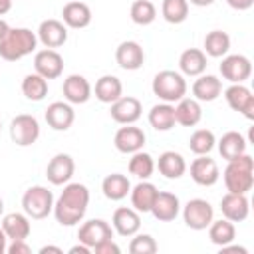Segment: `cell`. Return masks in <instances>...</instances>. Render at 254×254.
<instances>
[{"instance_id": "6da1fadb", "label": "cell", "mask_w": 254, "mask_h": 254, "mask_svg": "<svg viewBox=\"0 0 254 254\" xmlns=\"http://www.w3.org/2000/svg\"><path fill=\"white\" fill-rule=\"evenodd\" d=\"M89 206V189L83 183H65L54 200V218L62 226H75L83 220Z\"/></svg>"}, {"instance_id": "7a4b0ae2", "label": "cell", "mask_w": 254, "mask_h": 254, "mask_svg": "<svg viewBox=\"0 0 254 254\" xmlns=\"http://www.w3.org/2000/svg\"><path fill=\"white\" fill-rule=\"evenodd\" d=\"M38 48V36L30 28H8L0 40V58L6 62H18Z\"/></svg>"}, {"instance_id": "3957f363", "label": "cell", "mask_w": 254, "mask_h": 254, "mask_svg": "<svg viewBox=\"0 0 254 254\" xmlns=\"http://www.w3.org/2000/svg\"><path fill=\"white\" fill-rule=\"evenodd\" d=\"M222 179L228 192L246 194L254 187V159L248 153H242L236 159L226 161Z\"/></svg>"}, {"instance_id": "277c9868", "label": "cell", "mask_w": 254, "mask_h": 254, "mask_svg": "<svg viewBox=\"0 0 254 254\" xmlns=\"http://www.w3.org/2000/svg\"><path fill=\"white\" fill-rule=\"evenodd\" d=\"M153 93L165 101V103H177L187 95V79L181 71L175 69H163L153 77L151 83Z\"/></svg>"}, {"instance_id": "5b68a950", "label": "cell", "mask_w": 254, "mask_h": 254, "mask_svg": "<svg viewBox=\"0 0 254 254\" xmlns=\"http://www.w3.org/2000/svg\"><path fill=\"white\" fill-rule=\"evenodd\" d=\"M54 194L48 187L44 185H34L30 189H26V192L22 194V208L24 212L34 218V220H42L48 214H52L54 210Z\"/></svg>"}, {"instance_id": "8992f818", "label": "cell", "mask_w": 254, "mask_h": 254, "mask_svg": "<svg viewBox=\"0 0 254 254\" xmlns=\"http://www.w3.org/2000/svg\"><path fill=\"white\" fill-rule=\"evenodd\" d=\"M40 137V121L30 113H20L10 121V139L18 147H30Z\"/></svg>"}, {"instance_id": "52a82bcc", "label": "cell", "mask_w": 254, "mask_h": 254, "mask_svg": "<svg viewBox=\"0 0 254 254\" xmlns=\"http://www.w3.org/2000/svg\"><path fill=\"white\" fill-rule=\"evenodd\" d=\"M181 212H183V222L190 230H206L208 224L214 220V208L204 198H190Z\"/></svg>"}, {"instance_id": "ba28073f", "label": "cell", "mask_w": 254, "mask_h": 254, "mask_svg": "<svg viewBox=\"0 0 254 254\" xmlns=\"http://www.w3.org/2000/svg\"><path fill=\"white\" fill-rule=\"evenodd\" d=\"M222 79L230 83H244L252 73V62L244 54H226L218 65Z\"/></svg>"}, {"instance_id": "9c48e42d", "label": "cell", "mask_w": 254, "mask_h": 254, "mask_svg": "<svg viewBox=\"0 0 254 254\" xmlns=\"http://www.w3.org/2000/svg\"><path fill=\"white\" fill-rule=\"evenodd\" d=\"M34 71L44 79H58L64 73V58L58 50L44 48L34 54Z\"/></svg>"}, {"instance_id": "30bf717a", "label": "cell", "mask_w": 254, "mask_h": 254, "mask_svg": "<svg viewBox=\"0 0 254 254\" xmlns=\"http://www.w3.org/2000/svg\"><path fill=\"white\" fill-rule=\"evenodd\" d=\"M109 115L119 125H131L137 123L143 115V103L133 95H121L115 99L109 107Z\"/></svg>"}, {"instance_id": "8fae6325", "label": "cell", "mask_w": 254, "mask_h": 254, "mask_svg": "<svg viewBox=\"0 0 254 254\" xmlns=\"http://www.w3.org/2000/svg\"><path fill=\"white\" fill-rule=\"evenodd\" d=\"M145 141H147L145 131L141 127H137L135 123L119 127L113 135V145L123 155H133V153L141 151L145 147Z\"/></svg>"}, {"instance_id": "7c38bea8", "label": "cell", "mask_w": 254, "mask_h": 254, "mask_svg": "<svg viewBox=\"0 0 254 254\" xmlns=\"http://www.w3.org/2000/svg\"><path fill=\"white\" fill-rule=\"evenodd\" d=\"M224 99L230 109L238 111L248 121L254 119V95L244 83H230L224 89Z\"/></svg>"}, {"instance_id": "4fadbf2b", "label": "cell", "mask_w": 254, "mask_h": 254, "mask_svg": "<svg viewBox=\"0 0 254 254\" xmlns=\"http://www.w3.org/2000/svg\"><path fill=\"white\" fill-rule=\"evenodd\" d=\"M115 62L125 71H137L145 64V50L135 40H123L115 48Z\"/></svg>"}, {"instance_id": "5bb4252c", "label": "cell", "mask_w": 254, "mask_h": 254, "mask_svg": "<svg viewBox=\"0 0 254 254\" xmlns=\"http://www.w3.org/2000/svg\"><path fill=\"white\" fill-rule=\"evenodd\" d=\"M75 173V161L71 155L67 153H56L50 161H48V167H46V179L56 185V187H62L65 183L71 181Z\"/></svg>"}, {"instance_id": "9a60e30c", "label": "cell", "mask_w": 254, "mask_h": 254, "mask_svg": "<svg viewBox=\"0 0 254 254\" xmlns=\"http://www.w3.org/2000/svg\"><path fill=\"white\" fill-rule=\"evenodd\" d=\"M113 238V228L107 220L103 218H91V220H85L79 230H77V240L83 242L85 246H89L91 250L101 244L103 240H109Z\"/></svg>"}, {"instance_id": "2e32d148", "label": "cell", "mask_w": 254, "mask_h": 254, "mask_svg": "<svg viewBox=\"0 0 254 254\" xmlns=\"http://www.w3.org/2000/svg\"><path fill=\"white\" fill-rule=\"evenodd\" d=\"M36 36H38V42L46 48H60L67 42V26L56 18H48V20H42L38 30H36Z\"/></svg>"}, {"instance_id": "e0dca14e", "label": "cell", "mask_w": 254, "mask_h": 254, "mask_svg": "<svg viewBox=\"0 0 254 254\" xmlns=\"http://www.w3.org/2000/svg\"><path fill=\"white\" fill-rule=\"evenodd\" d=\"M62 93H64V99L67 103L81 105V103H87L89 101V97L93 95V87L87 81V77H83L79 73H71V75H67L64 79Z\"/></svg>"}, {"instance_id": "ac0fdd59", "label": "cell", "mask_w": 254, "mask_h": 254, "mask_svg": "<svg viewBox=\"0 0 254 254\" xmlns=\"http://www.w3.org/2000/svg\"><path fill=\"white\" fill-rule=\"evenodd\" d=\"M44 119L54 131H67L75 121V111L67 101H54L46 107Z\"/></svg>"}, {"instance_id": "d6986e66", "label": "cell", "mask_w": 254, "mask_h": 254, "mask_svg": "<svg viewBox=\"0 0 254 254\" xmlns=\"http://www.w3.org/2000/svg\"><path fill=\"white\" fill-rule=\"evenodd\" d=\"M190 179L200 187H212L220 179V169L214 159L208 155H196V159L190 163Z\"/></svg>"}, {"instance_id": "ffe728a7", "label": "cell", "mask_w": 254, "mask_h": 254, "mask_svg": "<svg viewBox=\"0 0 254 254\" xmlns=\"http://www.w3.org/2000/svg\"><path fill=\"white\" fill-rule=\"evenodd\" d=\"M111 228L119 236L131 238L141 230V214L133 206H119L111 216Z\"/></svg>"}, {"instance_id": "44dd1931", "label": "cell", "mask_w": 254, "mask_h": 254, "mask_svg": "<svg viewBox=\"0 0 254 254\" xmlns=\"http://www.w3.org/2000/svg\"><path fill=\"white\" fill-rule=\"evenodd\" d=\"M220 212L222 218L230 220V222H242L248 218L250 214V202L246 194H238V192H226L220 198Z\"/></svg>"}, {"instance_id": "7402d4cb", "label": "cell", "mask_w": 254, "mask_h": 254, "mask_svg": "<svg viewBox=\"0 0 254 254\" xmlns=\"http://www.w3.org/2000/svg\"><path fill=\"white\" fill-rule=\"evenodd\" d=\"M159 222H173L179 212H181V200L177 194L167 192V190H159L155 196V202L149 210Z\"/></svg>"}, {"instance_id": "603a6c76", "label": "cell", "mask_w": 254, "mask_h": 254, "mask_svg": "<svg viewBox=\"0 0 254 254\" xmlns=\"http://www.w3.org/2000/svg\"><path fill=\"white\" fill-rule=\"evenodd\" d=\"M206 54L200 48H187L179 56V71L185 77H198L206 71Z\"/></svg>"}, {"instance_id": "cb8c5ba5", "label": "cell", "mask_w": 254, "mask_h": 254, "mask_svg": "<svg viewBox=\"0 0 254 254\" xmlns=\"http://www.w3.org/2000/svg\"><path fill=\"white\" fill-rule=\"evenodd\" d=\"M62 20L71 30H83L91 24V8L85 2L73 0L62 8Z\"/></svg>"}, {"instance_id": "d4e9b609", "label": "cell", "mask_w": 254, "mask_h": 254, "mask_svg": "<svg viewBox=\"0 0 254 254\" xmlns=\"http://www.w3.org/2000/svg\"><path fill=\"white\" fill-rule=\"evenodd\" d=\"M0 226L6 232L8 240H26L32 232L30 216L26 212H8V214H4Z\"/></svg>"}, {"instance_id": "484cf974", "label": "cell", "mask_w": 254, "mask_h": 254, "mask_svg": "<svg viewBox=\"0 0 254 254\" xmlns=\"http://www.w3.org/2000/svg\"><path fill=\"white\" fill-rule=\"evenodd\" d=\"M155 169H159V173L165 177V179H181L185 173H187V161L181 153L177 151H163L155 163Z\"/></svg>"}, {"instance_id": "4316f807", "label": "cell", "mask_w": 254, "mask_h": 254, "mask_svg": "<svg viewBox=\"0 0 254 254\" xmlns=\"http://www.w3.org/2000/svg\"><path fill=\"white\" fill-rule=\"evenodd\" d=\"M202 119V107L200 101L194 97H183L175 105V121L183 127H194Z\"/></svg>"}, {"instance_id": "83f0119b", "label": "cell", "mask_w": 254, "mask_h": 254, "mask_svg": "<svg viewBox=\"0 0 254 254\" xmlns=\"http://www.w3.org/2000/svg\"><path fill=\"white\" fill-rule=\"evenodd\" d=\"M157 187L151 183V181H139L135 187H131V206L139 212V214H145L151 210L153 202H155V196H157Z\"/></svg>"}, {"instance_id": "f1b7e54d", "label": "cell", "mask_w": 254, "mask_h": 254, "mask_svg": "<svg viewBox=\"0 0 254 254\" xmlns=\"http://www.w3.org/2000/svg\"><path fill=\"white\" fill-rule=\"evenodd\" d=\"M220 93H222V81H220L216 75H210V73L204 75V73H202V75H198V77L194 79V83H192V95H194L196 101H206V103H210V101L218 99Z\"/></svg>"}, {"instance_id": "f546056e", "label": "cell", "mask_w": 254, "mask_h": 254, "mask_svg": "<svg viewBox=\"0 0 254 254\" xmlns=\"http://www.w3.org/2000/svg\"><path fill=\"white\" fill-rule=\"evenodd\" d=\"M101 192L107 200H123L131 192V181L127 175L121 173H111L101 181Z\"/></svg>"}, {"instance_id": "4dcf8cb0", "label": "cell", "mask_w": 254, "mask_h": 254, "mask_svg": "<svg viewBox=\"0 0 254 254\" xmlns=\"http://www.w3.org/2000/svg\"><path fill=\"white\" fill-rule=\"evenodd\" d=\"M93 95L97 101L101 103H113L115 99H119L123 95V83L119 77L115 75H101L97 81H95V87H93Z\"/></svg>"}, {"instance_id": "1f68e13d", "label": "cell", "mask_w": 254, "mask_h": 254, "mask_svg": "<svg viewBox=\"0 0 254 254\" xmlns=\"http://www.w3.org/2000/svg\"><path fill=\"white\" fill-rule=\"evenodd\" d=\"M147 119H149V125L155 131H161V133L171 131L177 125V121H175V105L161 101V103H157V105L151 107Z\"/></svg>"}, {"instance_id": "d6a6232c", "label": "cell", "mask_w": 254, "mask_h": 254, "mask_svg": "<svg viewBox=\"0 0 254 254\" xmlns=\"http://www.w3.org/2000/svg\"><path fill=\"white\" fill-rule=\"evenodd\" d=\"M246 145L248 141L244 139V135H240L238 131H226L218 141H216V147H218V153L224 161H232L236 159L238 155L246 153Z\"/></svg>"}, {"instance_id": "836d02e7", "label": "cell", "mask_w": 254, "mask_h": 254, "mask_svg": "<svg viewBox=\"0 0 254 254\" xmlns=\"http://www.w3.org/2000/svg\"><path fill=\"white\" fill-rule=\"evenodd\" d=\"M230 50V36L224 30H210L204 36L202 42V52L210 58H222Z\"/></svg>"}, {"instance_id": "e575fe53", "label": "cell", "mask_w": 254, "mask_h": 254, "mask_svg": "<svg viewBox=\"0 0 254 254\" xmlns=\"http://www.w3.org/2000/svg\"><path fill=\"white\" fill-rule=\"evenodd\" d=\"M127 169H129V173L133 177H137L139 181H145V179H149L155 173V159H153L151 153H147V151L141 149V151H137V153L131 155Z\"/></svg>"}, {"instance_id": "d590c367", "label": "cell", "mask_w": 254, "mask_h": 254, "mask_svg": "<svg viewBox=\"0 0 254 254\" xmlns=\"http://www.w3.org/2000/svg\"><path fill=\"white\" fill-rule=\"evenodd\" d=\"M208 238L218 248L224 246V244H228V242H234V238H236V226H234V222H230L226 218L212 220L208 224Z\"/></svg>"}, {"instance_id": "8d00e7d4", "label": "cell", "mask_w": 254, "mask_h": 254, "mask_svg": "<svg viewBox=\"0 0 254 254\" xmlns=\"http://www.w3.org/2000/svg\"><path fill=\"white\" fill-rule=\"evenodd\" d=\"M22 93L28 101H42L48 95V79H44L36 71L28 73L22 79Z\"/></svg>"}, {"instance_id": "74e56055", "label": "cell", "mask_w": 254, "mask_h": 254, "mask_svg": "<svg viewBox=\"0 0 254 254\" xmlns=\"http://www.w3.org/2000/svg\"><path fill=\"white\" fill-rule=\"evenodd\" d=\"M161 16L169 24H183L189 18V2L187 0H163Z\"/></svg>"}, {"instance_id": "f35d334b", "label": "cell", "mask_w": 254, "mask_h": 254, "mask_svg": "<svg viewBox=\"0 0 254 254\" xmlns=\"http://www.w3.org/2000/svg\"><path fill=\"white\" fill-rule=\"evenodd\" d=\"M129 16L133 20V24L137 26H149L157 20V8L151 0H135L131 4Z\"/></svg>"}, {"instance_id": "ab89813d", "label": "cell", "mask_w": 254, "mask_h": 254, "mask_svg": "<svg viewBox=\"0 0 254 254\" xmlns=\"http://www.w3.org/2000/svg\"><path fill=\"white\" fill-rule=\"evenodd\" d=\"M216 147V137L210 129H196L189 139V149L194 155H208Z\"/></svg>"}, {"instance_id": "60d3db41", "label": "cell", "mask_w": 254, "mask_h": 254, "mask_svg": "<svg viewBox=\"0 0 254 254\" xmlns=\"http://www.w3.org/2000/svg\"><path fill=\"white\" fill-rule=\"evenodd\" d=\"M157 250H159L157 240L151 234L137 232V234H133V238L129 242V252L131 254H155Z\"/></svg>"}, {"instance_id": "b9f144b4", "label": "cell", "mask_w": 254, "mask_h": 254, "mask_svg": "<svg viewBox=\"0 0 254 254\" xmlns=\"http://www.w3.org/2000/svg\"><path fill=\"white\" fill-rule=\"evenodd\" d=\"M93 252H95V254H119L121 248L113 242V238H109V240H103L101 244H97V246L93 248Z\"/></svg>"}, {"instance_id": "7bdbcfd3", "label": "cell", "mask_w": 254, "mask_h": 254, "mask_svg": "<svg viewBox=\"0 0 254 254\" xmlns=\"http://www.w3.org/2000/svg\"><path fill=\"white\" fill-rule=\"evenodd\" d=\"M8 254H30L32 248L26 244V240H10V244L6 246Z\"/></svg>"}, {"instance_id": "ee69618b", "label": "cell", "mask_w": 254, "mask_h": 254, "mask_svg": "<svg viewBox=\"0 0 254 254\" xmlns=\"http://www.w3.org/2000/svg\"><path fill=\"white\" fill-rule=\"evenodd\" d=\"M226 4L232 8V10H238V12H246L254 6V0H226Z\"/></svg>"}, {"instance_id": "f6af8a7d", "label": "cell", "mask_w": 254, "mask_h": 254, "mask_svg": "<svg viewBox=\"0 0 254 254\" xmlns=\"http://www.w3.org/2000/svg\"><path fill=\"white\" fill-rule=\"evenodd\" d=\"M220 252H238V254H248V250H246L244 246H236V244H232V242H228V244L220 246Z\"/></svg>"}, {"instance_id": "bcb514c9", "label": "cell", "mask_w": 254, "mask_h": 254, "mask_svg": "<svg viewBox=\"0 0 254 254\" xmlns=\"http://www.w3.org/2000/svg\"><path fill=\"white\" fill-rule=\"evenodd\" d=\"M89 252H91V248L85 246L83 242H79V244H75V246L69 248V254H89Z\"/></svg>"}, {"instance_id": "7dc6e473", "label": "cell", "mask_w": 254, "mask_h": 254, "mask_svg": "<svg viewBox=\"0 0 254 254\" xmlns=\"http://www.w3.org/2000/svg\"><path fill=\"white\" fill-rule=\"evenodd\" d=\"M38 252H40V254H48V252H54V254H64V250H62L60 246H54V244H46V246H42Z\"/></svg>"}, {"instance_id": "c3c4849f", "label": "cell", "mask_w": 254, "mask_h": 254, "mask_svg": "<svg viewBox=\"0 0 254 254\" xmlns=\"http://www.w3.org/2000/svg\"><path fill=\"white\" fill-rule=\"evenodd\" d=\"M12 2H14V0H0V16L8 14V12L12 10Z\"/></svg>"}, {"instance_id": "681fc988", "label": "cell", "mask_w": 254, "mask_h": 254, "mask_svg": "<svg viewBox=\"0 0 254 254\" xmlns=\"http://www.w3.org/2000/svg\"><path fill=\"white\" fill-rule=\"evenodd\" d=\"M6 246H8V236H6V232H4L2 226H0V254L6 252Z\"/></svg>"}, {"instance_id": "f907efd6", "label": "cell", "mask_w": 254, "mask_h": 254, "mask_svg": "<svg viewBox=\"0 0 254 254\" xmlns=\"http://www.w3.org/2000/svg\"><path fill=\"white\" fill-rule=\"evenodd\" d=\"M187 2L192 4V6H198V8H206V6L214 4V0H187Z\"/></svg>"}, {"instance_id": "816d5d0a", "label": "cell", "mask_w": 254, "mask_h": 254, "mask_svg": "<svg viewBox=\"0 0 254 254\" xmlns=\"http://www.w3.org/2000/svg\"><path fill=\"white\" fill-rule=\"evenodd\" d=\"M8 28H10V26H8V24H6L4 20H0V40L4 38V34L8 32Z\"/></svg>"}, {"instance_id": "f5cc1de1", "label": "cell", "mask_w": 254, "mask_h": 254, "mask_svg": "<svg viewBox=\"0 0 254 254\" xmlns=\"http://www.w3.org/2000/svg\"><path fill=\"white\" fill-rule=\"evenodd\" d=\"M0 216H4V200H2V196H0Z\"/></svg>"}, {"instance_id": "db71d44e", "label": "cell", "mask_w": 254, "mask_h": 254, "mask_svg": "<svg viewBox=\"0 0 254 254\" xmlns=\"http://www.w3.org/2000/svg\"><path fill=\"white\" fill-rule=\"evenodd\" d=\"M0 131H2V121H0Z\"/></svg>"}]
</instances>
